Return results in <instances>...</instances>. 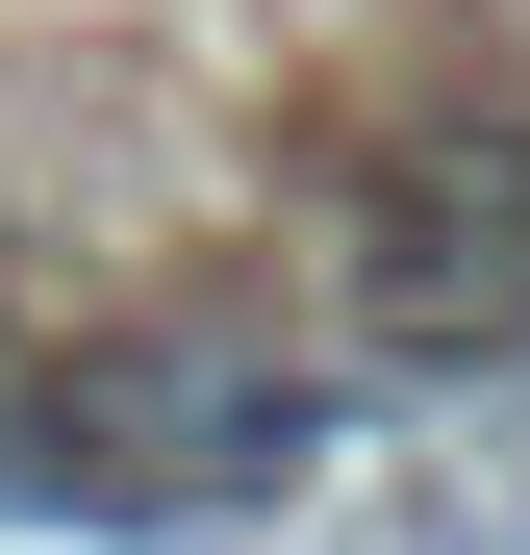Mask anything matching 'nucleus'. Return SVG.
Segmentation results:
<instances>
[{"label":"nucleus","mask_w":530,"mask_h":555,"mask_svg":"<svg viewBox=\"0 0 530 555\" xmlns=\"http://www.w3.org/2000/svg\"><path fill=\"white\" fill-rule=\"evenodd\" d=\"M353 304H379V353H505L530 328V127L429 152L379 203V253H353Z\"/></svg>","instance_id":"f257e3e1"}]
</instances>
